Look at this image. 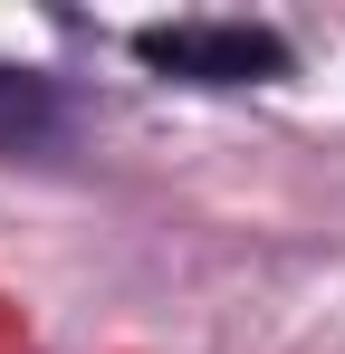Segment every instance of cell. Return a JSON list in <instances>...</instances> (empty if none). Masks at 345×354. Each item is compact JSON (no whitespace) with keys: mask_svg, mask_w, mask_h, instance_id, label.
Returning <instances> with one entry per match:
<instances>
[{"mask_svg":"<svg viewBox=\"0 0 345 354\" xmlns=\"http://www.w3.org/2000/svg\"><path fill=\"white\" fill-rule=\"evenodd\" d=\"M134 58L182 86H269V77H288V39L259 19H144Z\"/></svg>","mask_w":345,"mask_h":354,"instance_id":"1","label":"cell"},{"mask_svg":"<svg viewBox=\"0 0 345 354\" xmlns=\"http://www.w3.org/2000/svg\"><path fill=\"white\" fill-rule=\"evenodd\" d=\"M67 144V106L39 67H0V153H57Z\"/></svg>","mask_w":345,"mask_h":354,"instance_id":"2","label":"cell"}]
</instances>
